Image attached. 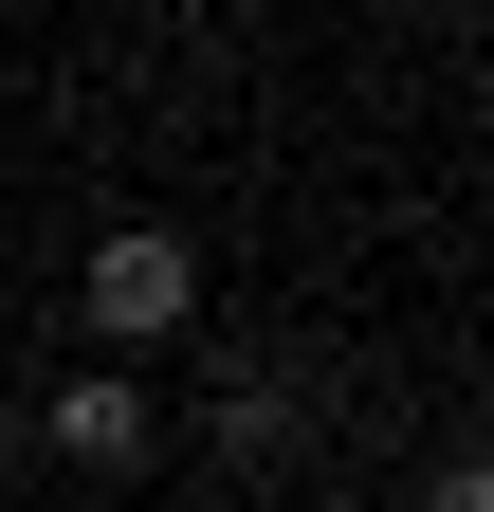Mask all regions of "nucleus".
Returning <instances> with one entry per match:
<instances>
[{
    "label": "nucleus",
    "instance_id": "1",
    "mask_svg": "<svg viewBox=\"0 0 494 512\" xmlns=\"http://www.w3.org/2000/svg\"><path fill=\"white\" fill-rule=\"evenodd\" d=\"M183 311H202V256H183L165 220H110V238H92V330H110V348H165Z\"/></svg>",
    "mask_w": 494,
    "mask_h": 512
},
{
    "label": "nucleus",
    "instance_id": "2",
    "mask_svg": "<svg viewBox=\"0 0 494 512\" xmlns=\"http://www.w3.org/2000/svg\"><path fill=\"white\" fill-rule=\"evenodd\" d=\"M37 439H55L74 476H147V458H165V439H147V403H129V366H74V384L37 403Z\"/></svg>",
    "mask_w": 494,
    "mask_h": 512
},
{
    "label": "nucleus",
    "instance_id": "3",
    "mask_svg": "<svg viewBox=\"0 0 494 512\" xmlns=\"http://www.w3.org/2000/svg\"><path fill=\"white\" fill-rule=\"evenodd\" d=\"M421 512H494V476H476V458H458V476H440V494H421Z\"/></svg>",
    "mask_w": 494,
    "mask_h": 512
},
{
    "label": "nucleus",
    "instance_id": "4",
    "mask_svg": "<svg viewBox=\"0 0 494 512\" xmlns=\"http://www.w3.org/2000/svg\"><path fill=\"white\" fill-rule=\"evenodd\" d=\"M0 458H19V403H0Z\"/></svg>",
    "mask_w": 494,
    "mask_h": 512
},
{
    "label": "nucleus",
    "instance_id": "5",
    "mask_svg": "<svg viewBox=\"0 0 494 512\" xmlns=\"http://www.w3.org/2000/svg\"><path fill=\"white\" fill-rule=\"evenodd\" d=\"M312 512H348V494H312Z\"/></svg>",
    "mask_w": 494,
    "mask_h": 512
}]
</instances>
